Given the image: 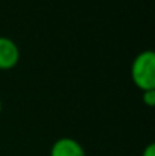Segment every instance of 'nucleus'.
I'll list each match as a JSON object with an SVG mask.
<instances>
[{
    "instance_id": "1",
    "label": "nucleus",
    "mask_w": 155,
    "mask_h": 156,
    "mask_svg": "<svg viewBox=\"0 0 155 156\" xmlns=\"http://www.w3.org/2000/svg\"><path fill=\"white\" fill-rule=\"evenodd\" d=\"M131 77L142 91L155 88V53L152 50H143L134 58Z\"/></svg>"
},
{
    "instance_id": "2",
    "label": "nucleus",
    "mask_w": 155,
    "mask_h": 156,
    "mask_svg": "<svg viewBox=\"0 0 155 156\" xmlns=\"http://www.w3.org/2000/svg\"><path fill=\"white\" fill-rule=\"evenodd\" d=\"M20 61V49L14 40L0 35V70H11Z\"/></svg>"
},
{
    "instance_id": "3",
    "label": "nucleus",
    "mask_w": 155,
    "mask_h": 156,
    "mask_svg": "<svg viewBox=\"0 0 155 156\" xmlns=\"http://www.w3.org/2000/svg\"><path fill=\"white\" fill-rule=\"evenodd\" d=\"M50 156H87L84 147L70 136H62L53 143Z\"/></svg>"
},
{
    "instance_id": "4",
    "label": "nucleus",
    "mask_w": 155,
    "mask_h": 156,
    "mask_svg": "<svg viewBox=\"0 0 155 156\" xmlns=\"http://www.w3.org/2000/svg\"><path fill=\"white\" fill-rule=\"evenodd\" d=\"M143 103L151 106V108L155 106V88L143 91Z\"/></svg>"
},
{
    "instance_id": "5",
    "label": "nucleus",
    "mask_w": 155,
    "mask_h": 156,
    "mask_svg": "<svg viewBox=\"0 0 155 156\" xmlns=\"http://www.w3.org/2000/svg\"><path fill=\"white\" fill-rule=\"evenodd\" d=\"M142 156H155V144L154 143H151V144H148V146L145 147Z\"/></svg>"
},
{
    "instance_id": "6",
    "label": "nucleus",
    "mask_w": 155,
    "mask_h": 156,
    "mask_svg": "<svg viewBox=\"0 0 155 156\" xmlns=\"http://www.w3.org/2000/svg\"><path fill=\"white\" fill-rule=\"evenodd\" d=\"M0 112H2V100H0Z\"/></svg>"
}]
</instances>
